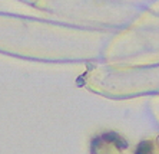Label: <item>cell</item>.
<instances>
[{"mask_svg": "<svg viewBox=\"0 0 159 154\" xmlns=\"http://www.w3.org/2000/svg\"><path fill=\"white\" fill-rule=\"evenodd\" d=\"M99 137H100V140H102V141L113 143L119 148V150H123V148H126V147H128V143H126V141L122 138V137H120V135L116 134V132H107V134L99 135Z\"/></svg>", "mask_w": 159, "mask_h": 154, "instance_id": "6da1fadb", "label": "cell"}, {"mask_svg": "<svg viewBox=\"0 0 159 154\" xmlns=\"http://www.w3.org/2000/svg\"><path fill=\"white\" fill-rule=\"evenodd\" d=\"M152 148H153V146H152L151 141H142V143L138 146L135 154H151Z\"/></svg>", "mask_w": 159, "mask_h": 154, "instance_id": "7a4b0ae2", "label": "cell"}, {"mask_svg": "<svg viewBox=\"0 0 159 154\" xmlns=\"http://www.w3.org/2000/svg\"><path fill=\"white\" fill-rule=\"evenodd\" d=\"M158 143H159V138H158Z\"/></svg>", "mask_w": 159, "mask_h": 154, "instance_id": "3957f363", "label": "cell"}]
</instances>
